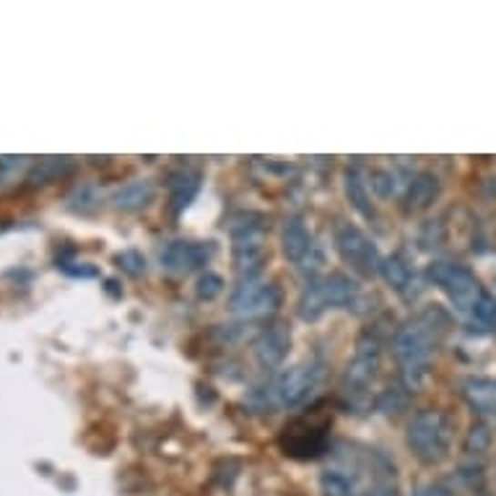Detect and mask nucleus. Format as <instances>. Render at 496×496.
Wrapping results in <instances>:
<instances>
[{
	"label": "nucleus",
	"instance_id": "obj_1",
	"mask_svg": "<svg viewBox=\"0 0 496 496\" xmlns=\"http://www.w3.org/2000/svg\"><path fill=\"white\" fill-rule=\"evenodd\" d=\"M447 328V315L440 307H429L419 318H413L395 333V359L403 369V380L410 390L421 385L429 369V359L437 346V340Z\"/></svg>",
	"mask_w": 496,
	"mask_h": 496
},
{
	"label": "nucleus",
	"instance_id": "obj_2",
	"mask_svg": "<svg viewBox=\"0 0 496 496\" xmlns=\"http://www.w3.org/2000/svg\"><path fill=\"white\" fill-rule=\"evenodd\" d=\"M408 450L413 452V458L424 465H440L450 452L452 442V424L437 408H426L419 410L406 431Z\"/></svg>",
	"mask_w": 496,
	"mask_h": 496
},
{
	"label": "nucleus",
	"instance_id": "obj_3",
	"mask_svg": "<svg viewBox=\"0 0 496 496\" xmlns=\"http://www.w3.org/2000/svg\"><path fill=\"white\" fill-rule=\"evenodd\" d=\"M359 294V286L343 273H330L325 278H315L304 286L299 297V318L307 322L315 319L330 309V307H351Z\"/></svg>",
	"mask_w": 496,
	"mask_h": 496
},
{
	"label": "nucleus",
	"instance_id": "obj_4",
	"mask_svg": "<svg viewBox=\"0 0 496 496\" xmlns=\"http://www.w3.org/2000/svg\"><path fill=\"white\" fill-rule=\"evenodd\" d=\"M380 369V343L372 336H361L356 343L354 359L346 367V377H343V392L349 398V406L364 408L369 403L367 390L377 377Z\"/></svg>",
	"mask_w": 496,
	"mask_h": 496
},
{
	"label": "nucleus",
	"instance_id": "obj_5",
	"mask_svg": "<svg viewBox=\"0 0 496 496\" xmlns=\"http://www.w3.org/2000/svg\"><path fill=\"white\" fill-rule=\"evenodd\" d=\"M426 276L431 284L442 286L452 307L461 312H473V307L483 297V288L471 268L458 266V263H431Z\"/></svg>",
	"mask_w": 496,
	"mask_h": 496
},
{
	"label": "nucleus",
	"instance_id": "obj_6",
	"mask_svg": "<svg viewBox=\"0 0 496 496\" xmlns=\"http://www.w3.org/2000/svg\"><path fill=\"white\" fill-rule=\"evenodd\" d=\"M333 239H336L338 255L354 268V270L364 273V276H377L380 273V268H382L380 249L374 248L372 239L359 229V227L340 221L336 227Z\"/></svg>",
	"mask_w": 496,
	"mask_h": 496
},
{
	"label": "nucleus",
	"instance_id": "obj_7",
	"mask_svg": "<svg viewBox=\"0 0 496 496\" xmlns=\"http://www.w3.org/2000/svg\"><path fill=\"white\" fill-rule=\"evenodd\" d=\"M328 421H312V419H299L288 424L281 434V450L288 458L297 461H315L328 450Z\"/></svg>",
	"mask_w": 496,
	"mask_h": 496
},
{
	"label": "nucleus",
	"instance_id": "obj_8",
	"mask_svg": "<svg viewBox=\"0 0 496 496\" xmlns=\"http://www.w3.org/2000/svg\"><path fill=\"white\" fill-rule=\"evenodd\" d=\"M231 239H234V268L237 273L249 281L255 278L263 266H266V242H263V224H239L231 227Z\"/></svg>",
	"mask_w": 496,
	"mask_h": 496
},
{
	"label": "nucleus",
	"instance_id": "obj_9",
	"mask_svg": "<svg viewBox=\"0 0 496 496\" xmlns=\"http://www.w3.org/2000/svg\"><path fill=\"white\" fill-rule=\"evenodd\" d=\"M231 312L242 318H260L273 312L281 304V291L276 284H263V281H242L231 294Z\"/></svg>",
	"mask_w": 496,
	"mask_h": 496
},
{
	"label": "nucleus",
	"instance_id": "obj_10",
	"mask_svg": "<svg viewBox=\"0 0 496 496\" xmlns=\"http://www.w3.org/2000/svg\"><path fill=\"white\" fill-rule=\"evenodd\" d=\"M319 380V367L315 361H304L291 367L288 372H284L276 382V400L286 408H294L304 403Z\"/></svg>",
	"mask_w": 496,
	"mask_h": 496
},
{
	"label": "nucleus",
	"instance_id": "obj_11",
	"mask_svg": "<svg viewBox=\"0 0 496 496\" xmlns=\"http://www.w3.org/2000/svg\"><path fill=\"white\" fill-rule=\"evenodd\" d=\"M213 258L211 242H169L159 252V263L169 273H190L196 268L208 266Z\"/></svg>",
	"mask_w": 496,
	"mask_h": 496
},
{
	"label": "nucleus",
	"instance_id": "obj_12",
	"mask_svg": "<svg viewBox=\"0 0 496 496\" xmlns=\"http://www.w3.org/2000/svg\"><path fill=\"white\" fill-rule=\"evenodd\" d=\"M288 349H291V330H288V325H284V322L268 325L266 330L255 338V343H252V354L258 359V364L263 369H268V372L276 369L284 361Z\"/></svg>",
	"mask_w": 496,
	"mask_h": 496
},
{
	"label": "nucleus",
	"instance_id": "obj_13",
	"mask_svg": "<svg viewBox=\"0 0 496 496\" xmlns=\"http://www.w3.org/2000/svg\"><path fill=\"white\" fill-rule=\"evenodd\" d=\"M281 245H284V255L297 263V266L304 268V263L309 260V255L315 252V245H312V237L309 231L304 227L301 216H291L286 218L284 224V234H281Z\"/></svg>",
	"mask_w": 496,
	"mask_h": 496
},
{
	"label": "nucleus",
	"instance_id": "obj_14",
	"mask_svg": "<svg viewBox=\"0 0 496 496\" xmlns=\"http://www.w3.org/2000/svg\"><path fill=\"white\" fill-rule=\"evenodd\" d=\"M200 185H203V175L197 169L185 167V169L175 172L169 177V211L175 213V216L185 211L196 200L197 193H200Z\"/></svg>",
	"mask_w": 496,
	"mask_h": 496
},
{
	"label": "nucleus",
	"instance_id": "obj_15",
	"mask_svg": "<svg viewBox=\"0 0 496 496\" xmlns=\"http://www.w3.org/2000/svg\"><path fill=\"white\" fill-rule=\"evenodd\" d=\"M154 196H157V187L151 179H136V182L123 185L115 196L109 197V203L115 211H141L154 200Z\"/></svg>",
	"mask_w": 496,
	"mask_h": 496
},
{
	"label": "nucleus",
	"instance_id": "obj_16",
	"mask_svg": "<svg viewBox=\"0 0 496 496\" xmlns=\"http://www.w3.org/2000/svg\"><path fill=\"white\" fill-rule=\"evenodd\" d=\"M343 187H346V197L351 200L356 211L361 218L372 221L374 218V206L372 197H369V190H367V177H364V169L359 164H351L343 175Z\"/></svg>",
	"mask_w": 496,
	"mask_h": 496
},
{
	"label": "nucleus",
	"instance_id": "obj_17",
	"mask_svg": "<svg viewBox=\"0 0 496 496\" xmlns=\"http://www.w3.org/2000/svg\"><path fill=\"white\" fill-rule=\"evenodd\" d=\"M440 196V177L431 172H421L406 185V208L408 211H426Z\"/></svg>",
	"mask_w": 496,
	"mask_h": 496
},
{
	"label": "nucleus",
	"instance_id": "obj_18",
	"mask_svg": "<svg viewBox=\"0 0 496 496\" xmlns=\"http://www.w3.org/2000/svg\"><path fill=\"white\" fill-rule=\"evenodd\" d=\"M380 273H382V278H385V281H388L398 294H403L408 301L413 299L410 286L416 284V273L410 270V266H408L400 255L385 258V260H382V268H380Z\"/></svg>",
	"mask_w": 496,
	"mask_h": 496
},
{
	"label": "nucleus",
	"instance_id": "obj_19",
	"mask_svg": "<svg viewBox=\"0 0 496 496\" xmlns=\"http://www.w3.org/2000/svg\"><path fill=\"white\" fill-rule=\"evenodd\" d=\"M462 395L468 406L479 413H496V382L494 380H468Z\"/></svg>",
	"mask_w": 496,
	"mask_h": 496
},
{
	"label": "nucleus",
	"instance_id": "obj_20",
	"mask_svg": "<svg viewBox=\"0 0 496 496\" xmlns=\"http://www.w3.org/2000/svg\"><path fill=\"white\" fill-rule=\"evenodd\" d=\"M73 172V161L71 159H42L39 164L32 167V172H29V187H42V185H47L50 179L63 177V175H68Z\"/></svg>",
	"mask_w": 496,
	"mask_h": 496
},
{
	"label": "nucleus",
	"instance_id": "obj_21",
	"mask_svg": "<svg viewBox=\"0 0 496 496\" xmlns=\"http://www.w3.org/2000/svg\"><path fill=\"white\" fill-rule=\"evenodd\" d=\"M489 447H491V429H489V424H483V421H476V424L468 429V434H465L462 450L471 458H481L483 452H489Z\"/></svg>",
	"mask_w": 496,
	"mask_h": 496
},
{
	"label": "nucleus",
	"instance_id": "obj_22",
	"mask_svg": "<svg viewBox=\"0 0 496 496\" xmlns=\"http://www.w3.org/2000/svg\"><path fill=\"white\" fill-rule=\"evenodd\" d=\"M319 486H322L325 496H359L354 481L349 479L346 473H340V471H325L322 479H319Z\"/></svg>",
	"mask_w": 496,
	"mask_h": 496
},
{
	"label": "nucleus",
	"instance_id": "obj_23",
	"mask_svg": "<svg viewBox=\"0 0 496 496\" xmlns=\"http://www.w3.org/2000/svg\"><path fill=\"white\" fill-rule=\"evenodd\" d=\"M26 169H29V159L26 157H3L0 159V190L14 187Z\"/></svg>",
	"mask_w": 496,
	"mask_h": 496
},
{
	"label": "nucleus",
	"instance_id": "obj_24",
	"mask_svg": "<svg viewBox=\"0 0 496 496\" xmlns=\"http://www.w3.org/2000/svg\"><path fill=\"white\" fill-rule=\"evenodd\" d=\"M406 406L408 390H403V388H388V390L377 398V410H382V413H388V416H390V413H400Z\"/></svg>",
	"mask_w": 496,
	"mask_h": 496
},
{
	"label": "nucleus",
	"instance_id": "obj_25",
	"mask_svg": "<svg viewBox=\"0 0 496 496\" xmlns=\"http://www.w3.org/2000/svg\"><path fill=\"white\" fill-rule=\"evenodd\" d=\"M115 263H117V268H120L123 273L133 276V278L146 273V258H143L138 249H125L120 255H115Z\"/></svg>",
	"mask_w": 496,
	"mask_h": 496
},
{
	"label": "nucleus",
	"instance_id": "obj_26",
	"mask_svg": "<svg viewBox=\"0 0 496 496\" xmlns=\"http://www.w3.org/2000/svg\"><path fill=\"white\" fill-rule=\"evenodd\" d=\"M221 291H224V278H221L218 273H203V276L197 278V284H196L197 299L213 301L218 294H221Z\"/></svg>",
	"mask_w": 496,
	"mask_h": 496
},
{
	"label": "nucleus",
	"instance_id": "obj_27",
	"mask_svg": "<svg viewBox=\"0 0 496 496\" xmlns=\"http://www.w3.org/2000/svg\"><path fill=\"white\" fill-rule=\"evenodd\" d=\"M96 203H99L96 190H94V187H89V185H81V187H76L71 196H68V208H71V211H91Z\"/></svg>",
	"mask_w": 496,
	"mask_h": 496
},
{
	"label": "nucleus",
	"instance_id": "obj_28",
	"mask_svg": "<svg viewBox=\"0 0 496 496\" xmlns=\"http://www.w3.org/2000/svg\"><path fill=\"white\" fill-rule=\"evenodd\" d=\"M473 318L479 325H486V328H494L496 325V297L491 294H483L479 299V304L473 307Z\"/></svg>",
	"mask_w": 496,
	"mask_h": 496
},
{
	"label": "nucleus",
	"instance_id": "obj_29",
	"mask_svg": "<svg viewBox=\"0 0 496 496\" xmlns=\"http://www.w3.org/2000/svg\"><path fill=\"white\" fill-rule=\"evenodd\" d=\"M372 187L382 197L395 196V190H398V175L385 172V169H377V172L372 175Z\"/></svg>",
	"mask_w": 496,
	"mask_h": 496
},
{
	"label": "nucleus",
	"instance_id": "obj_30",
	"mask_svg": "<svg viewBox=\"0 0 496 496\" xmlns=\"http://www.w3.org/2000/svg\"><path fill=\"white\" fill-rule=\"evenodd\" d=\"M419 242H421V248H426V249L440 248V245L444 242L442 221H429L424 229H421V237H419Z\"/></svg>",
	"mask_w": 496,
	"mask_h": 496
},
{
	"label": "nucleus",
	"instance_id": "obj_31",
	"mask_svg": "<svg viewBox=\"0 0 496 496\" xmlns=\"http://www.w3.org/2000/svg\"><path fill=\"white\" fill-rule=\"evenodd\" d=\"M413 496H452V491L444 489L442 483H424L413 491Z\"/></svg>",
	"mask_w": 496,
	"mask_h": 496
},
{
	"label": "nucleus",
	"instance_id": "obj_32",
	"mask_svg": "<svg viewBox=\"0 0 496 496\" xmlns=\"http://www.w3.org/2000/svg\"><path fill=\"white\" fill-rule=\"evenodd\" d=\"M60 268H63L68 276H76V278H94V276H96V268L86 266V263L81 268H73L71 263H60Z\"/></svg>",
	"mask_w": 496,
	"mask_h": 496
},
{
	"label": "nucleus",
	"instance_id": "obj_33",
	"mask_svg": "<svg viewBox=\"0 0 496 496\" xmlns=\"http://www.w3.org/2000/svg\"><path fill=\"white\" fill-rule=\"evenodd\" d=\"M359 496H395V491H388V489H374V491H367V494Z\"/></svg>",
	"mask_w": 496,
	"mask_h": 496
}]
</instances>
